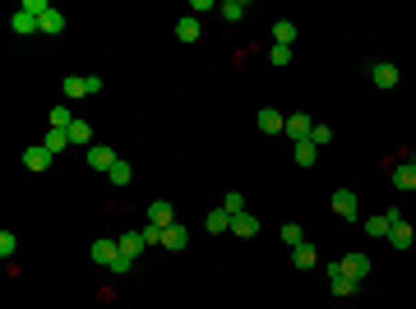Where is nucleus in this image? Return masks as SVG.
<instances>
[{"label":"nucleus","instance_id":"393cba45","mask_svg":"<svg viewBox=\"0 0 416 309\" xmlns=\"http://www.w3.org/2000/svg\"><path fill=\"white\" fill-rule=\"evenodd\" d=\"M10 28H14V32H42V28H37V14H28V10H19V14L10 19Z\"/></svg>","mask_w":416,"mask_h":309},{"label":"nucleus","instance_id":"7ed1b4c3","mask_svg":"<svg viewBox=\"0 0 416 309\" xmlns=\"http://www.w3.org/2000/svg\"><path fill=\"white\" fill-rule=\"evenodd\" d=\"M148 226H157V231H167V226H176V208L171 203H148Z\"/></svg>","mask_w":416,"mask_h":309},{"label":"nucleus","instance_id":"72a5a7b5","mask_svg":"<svg viewBox=\"0 0 416 309\" xmlns=\"http://www.w3.org/2000/svg\"><path fill=\"white\" fill-rule=\"evenodd\" d=\"M328 139H333V129H328V125H315V134H310V143H315V148H324Z\"/></svg>","mask_w":416,"mask_h":309},{"label":"nucleus","instance_id":"473e14b6","mask_svg":"<svg viewBox=\"0 0 416 309\" xmlns=\"http://www.w3.org/2000/svg\"><path fill=\"white\" fill-rule=\"evenodd\" d=\"M292 61V47H277L273 42V51H268V65H287Z\"/></svg>","mask_w":416,"mask_h":309},{"label":"nucleus","instance_id":"ddd939ff","mask_svg":"<svg viewBox=\"0 0 416 309\" xmlns=\"http://www.w3.org/2000/svg\"><path fill=\"white\" fill-rule=\"evenodd\" d=\"M338 268H342V273H347L352 281H361V277L370 273V259H366V254H347V259H342Z\"/></svg>","mask_w":416,"mask_h":309},{"label":"nucleus","instance_id":"9d476101","mask_svg":"<svg viewBox=\"0 0 416 309\" xmlns=\"http://www.w3.org/2000/svg\"><path fill=\"white\" fill-rule=\"evenodd\" d=\"M231 235H241V240H250V235H259V217H255V213H241V217H231Z\"/></svg>","mask_w":416,"mask_h":309},{"label":"nucleus","instance_id":"f3484780","mask_svg":"<svg viewBox=\"0 0 416 309\" xmlns=\"http://www.w3.org/2000/svg\"><path fill=\"white\" fill-rule=\"evenodd\" d=\"M412 240H416L412 222H398V226H393V235H388V245H393V249H412Z\"/></svg>","mask_w":416,"mask_h":309},{"label":"nucleus","instance_id":"5701e85b","mask_svg":"<svg viewBox=\"0 0 416 309\" xmlns=\"http://www.w3.org/2000/svg\"><path fill=\"white\" fill-rule=\"evenodd\" d=\"M217 14L227 19V23H236V19H246V0H222V5H217Z\"/></svg>","mask_w":416,"mask_h":309},{"label":"nucleus","instance_id":"2eb2a0df","mask_svg":"<svg viewBox=\"0 0 416 309\" xmlns=\"http://www.w3.org/2000/svg\"><path fill=\"white\" fill-rule=\"evenodd\" d=\"M393 185H398V189H416V157L393 167Z\"/></svg>","mask_w":416,"mask_h":309},{"label":"nucleus","instance_id":"a211bd4d","mask_svg":"<svg viewBox=\"0 0 416 309\" xmlns=\"http://www.w3.org/2000/svg\"><path fill=\"white\" fill-rule=\"evenodd\" d=\"M361 226H366V235H393V222H388V213H379V217H366V222H361Z\"/></svg>","mask_w":416,"mask_h":309},{"label":"nucleus","instance_id":"f704fd0d","mask_svg":"<svg viewBox=\"0 0 416 309\" xmlns=\"http://www.w3.org/2000/svg\"><path fill=\"white\" fill-rule=\"evenodd\" d=\"M130 268H135V259H130V254H121V259L111 263V273H130Z\"/></svg>","mask_w":416,"mask_h":309},{"label":"nucleus","instance_id":"a878e982","mask_svg":"<svg viewBox=\"0 0 416 309\" xmlns=\"http://www.w3.org/2000/svg\"><path fill=\"white\" fill-rule=\"evenodd\" d=\"M107 175H111V185H116V189H125L130 180H135V171H130V162H116V167H111Z\"/></svg>","mask_w":416,"mask_h":309},{"label":"nucleus","instance_id":"4be33fe9","mask_svg":"<svg viewBox=\"0 0 416 309\" xmlns=\"http://www.w3.org/2000/svg\"><path fill=\"white\" fill-rule=\"evenodd\" d=\"M292 263L306 273V268H315V263H319V254H315V245H301V249H292Z\"/></svg>","mask_w":416,"mask_h":309},{"label":"nucleus","instance_id":"bb28decb","mask_svg":"<svg viewBox=\"0 0 416 309\" xmlns=\"http://www.w3.org/2000/svg\"><path fill=\"white\" fill-rule=\"evenodd\" d=\"M46 148L51 153H65L70 148V129H46Z\"/></svg>","mask_w":416,"mask_h":309},{"label":"nucleus","instance_id":"f03ea898","mask_svg":"<svg viewBox=\"0 0 416 309\" xmlns=\"http://www.w3.org/2000/svg\"><path fill=\"white\" fill-rule=\"evenodd\" d=\"M282 134H287L292 143H306L310 134H315V120H310L306 111H296V116H287V129H282Z\"/></svg>","mask_w":416,"mask_h":309},{"label":"nucleus","instance_id":"1a4fd4ad","mask_svg":"<svg viewBox=\"0 0 416 309\" xmlns=\"http://www.w3.org/2000/svg\"><path fill=\"white\" fill-rule=\"evenodd\" d=\"M370 78H375V88H398V65H370Z\"/></svg>","mask_w":416,"mask_h":309},{"label":"nucleus","instance_id":"c85d7f7f","mask_svg":"<svg viewBox=\"0 0 416 309\" xmlns=\"http://www.w3.org/2000/svg\"><path fill=\"white\" fill-rule=\"evenodd\" d=\"M222 213H227V217H241V213H246V194H236V189H231L227 199H222Z\"/></svg>","mask_w":416,"mask_h":309},{"label":"nucleus","instance_id":"6e6552de","mask_svg":"<svg viewBox=\"0 0 416 309\" xmlns=\"http://www.w3.org/2000/svg\"><path fill=\"white\" fill-rule=\"evenodd\" d=\"M116 259H121V240H97V245H92V263L111 268Z\"/></svg>","mask_w":416,"mask_h":309},{"label":"nucleus","instance_id":"aec40b11","mask_svg":"<svg viewBox=\"0 0 416 309\" xmlns=\"http://www.w3.org/2000/svg\"><path fill=\"white\" fill-rule=\"evenodd\" d=\"M176 37H181V42H199V19L185 14L181 23H176Z\"/></svg>","mask_w":416,"mask_h":309},{"label":"nucleus","instance_id":"2f4dec72","mask_svg":"<svg viewBox=\"0 0 416 309\" xmlns=\"http://www.w3.org/2000/svg\"><path fill=\"white\" fill-rule=\"evenodd\" d=\"M14 249H19V235L0 231V254H5V259H14Z\"/></svg>","mask_w":416,"mask_h":309},{"label":"nucleus","instance_id":"412c9836","mask_svg":"<svg viewBox=\"0 0 416 309\" xmlns=\"http://www.w3.org/2000/svg\"><path fill=\"white\" fill-rule=\"evenodd\" d=\"M46 120H51L46 129H70V125H75V116H70V107H51V111H46Z\"/></svg>","mask_w":416,"mask_h":309},{"label":"nucleus","instance_id":"b1692460","mask_svg":"<svg viewBox=\"0 0 416 309\" xmlns=\"http://www.w3.org/2000/svg\"><path fill=\"white\" fill-rule=\"evenodd\" d=\"M273 37H277V47H292V42H296V23H292V19H277Z\"/></svg>","mask_w":416,"mask_h":309},{"label":"nucleus","instance_id":"c756f323","mask_svg":"<svg viewBox=\"0 0 416 309\" xmlns=\"http://www.w3.org/2000/svg\"><path fill=\"white\" fill-rule=\"evenodd\" d=\"M315 157H319V148H315V143H296V162H301V167H315Z\"/></svg>","mask_w":416,"mask_h":309},{"label":"nucleus","instance_id":"f8f14e48","mask_svg":"<svg viewBox=\"0 0 416 309\" xmlns=\"http://www.w3.org/2000/svg\"><path fill=\"white\" fill-rule=\"evenodd\" d=\"M37 28H42L46 37H56V32H65V14L56 10V5H46V14L37 19Z\"/></svg>","mask_w":416,"mask_h":309},{"label":"nucleus","instance_id":"4468645a","mask_svg":"<svg viewBox=\"0 0 416 309\" xmlns=\"http://www.w3.org/2000/svg\"><path fill=\"white\" fill-rule=\"evenodd\" d=\"M190 245V226H181V222H176V226H167V231H162V249H185Z\"/></svg>","mask_w":416,"mask_h":309},{"label":"nucleus","instance_id":"6ab92c4d","mask_svg":"<svg viewBox=\"0 0 416 309\" xmlns=\"http://www.w3.org/2000/svg\"><path fill=\"white\" fill-rule=\"evenodd\" d=\"M70 143H75V148H92V125L88 120H75V125H70Z\"/></svg>","mask_w":416,"mask_h":309},{"label":"nucleus","instance_id":"dca6fc26","mask_svg":"<svg viewBox=\"0 0 416 309\" xmlns=\"http://www.w3.org/2000/svg\"><path fill=\"white\" fill-rule=\"evenodd\" d=\"M148 249V240H143V231H125L121 235V254H130V259H139Z\"/></svg>","mask_w":416,"mask_h":309},{"label":"nucleus","instance_id":"7c9ffc66","mask_svg":"<svg viewBox=\"0 0 416 309\" xmlns=\"http://www.w3.org/2000/svg\"><path fill=\"white\" fill-rule=\"evenodd\" d=\"M282 240H287L292 249H301V245H306V231H301L296 222H287V226H282Z\"/></svg>","mask_w":416,"mask_h":309},{"label":"nucleus","instance_id":"cd10ccee","mask_svg":"<svg viewBox=\"0 0 416 309\" xmlns=\"http://www.w3.org/2000/svg\"><path fill=\"white\" fill-rule=\"evenodd\" d=\"M204 226H208V231H231V217L222 213V208H213V213L204 217Z\"/></svg>","mask_w":416,"mask_h":309},{"label":"nucleus","instance_id":"39448f33","mask_svg":"<svg viewBox=\"0 0 416 309\" xmlns=\"http://www.w3.org/2000/svg\"><path fill=\"white\" fill-rule=\"evenodd\" d=\"M51 162H56V153H51L46 143H32L28 153H23V167H28V171H46Z\"/></svg>","mask_w":416,"mask_h":309},{"label":"nucleus","instance_id":"423d86ee","mask_svg":"<svg viewBox=\"0 0 416 309\" xmlns=\"http://www.w3.org/2000/svg\"><path fill=\"white\" fill-rule=\"evenodd\" d=\"M333 213H338L342 222H356V217H361V208H356V194H352V189H338V194H333Z\"/></svg>","mask_w":416,"mask_h":309},{"label":"nucleus","instance_id":"f257e3e1","mask_svg":"<svg viewBox=\"0 0 416 309\" xmlns=\"http://www.w3.org/2000/svg\"><path fill=\"white\" fill-rule=\"evenodd\" d=\"M61 93L70 97V102H79V97H92V93H102V78H97V74H65Z\"/></svg>","mask_w":416,"mask_h":309},{"label":"nucleus","instance_id":"20e7f679","mask_svg":"<svg viewBox=\"0 0 416 309\" xmlns=\"http://www.w3.org/2000/svg\"><path fill=\"white\" fill-rule=\"evenodd\" d=\"M83 162H88L92 171H111V167H116V153H111L107 143H92L88 153H83Z\"/></svg>","mask_w":416,"mask_h":309},{"label":"nucleus","instance_id":"0eeeda50","mask_svg":"<svg viewBox=\"0 0 416 309\" xmlns=\"http://www.w3.org/2000/svg\"><path fill=\"white\" fill-rule=\"evenodd\" d=\"M255 120H259L264 134H282V129H287V116H282V111H273V107H264Z\"/></svg>","mask_w":416,"mask_h":309},{"label":"nucleus","instance_id":"9b49d317","mask_svg":"<svg viewBox=\"0 0 416 309\" xmlns=\"http://www.w3.org/2000/svg\"><path fill=\"white\" fill-rule=\"evenodd\" d=\"M328 286H333V295H352L361 281H352V277H347V273L338 268V263H333V268H328Z\"/></svg>","mask_w":416,"mask_h":309}]
</instances>
